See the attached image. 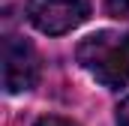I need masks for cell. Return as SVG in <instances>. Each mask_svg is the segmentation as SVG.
<instances>
[{
	"label": "cell",
	"instance_id": "cell-1",
	"mask_svg": "<svg viewBox=\"0 0 129 126\" xmlns=\"http://www.w3.org/2000/svg\"><path fill=\"white\" fill-rule=\"evenodd\" d=\"M75 60L102 87L120 90L129 84V33L96 30L84 36L75 48Z\"/></svg>",
	"mask_w": 129,
	"mask_h": 126
},
{
	"label": "cell",
	"instance_id": "cell-2",
	"mask_svg": "<svg viewBox=\"0 0 129 126\" xmlns=\"http://www.w3.org/2000/svg\"><path fill=\"white\" fill-rule=\"evenodd\" d=\"M0 69H3V87L6 93H27L39 81V57L36 48L24 36H6L3 39V54H0Z\"/></svg>",
	"mask_w": 129,
	"mask_h": 126
},
{
	"label": "cell",
	"instance_id": "cell-3",
	"mask_svg": "<svg viewBox=\"0 0 129 126\" xmlns=\"http://www.w3.org/2000/svg\"><path fill=\"white\" fill-rule=\"evenodd\" d=\"M90 15L87 0H27V21L45 36H63Z\"/></svg>",
	"mask_w": 129,
	"mask_h": 126
},
{
	"label": "cell",
	"instance_id": "cell-4",
	"mask_svg": "<svg viewBox=\"0 0 129 126\" xmlns=\"http://www.w3.org/2000/svg\"><path fill=\"white\" fill-rule=\"evenodd\" d=\"M105 9L114 18H129V0H105Z\"/></svg>",
	"mask_w": 129,
	"mask_h": 126
},
{
	"label": "cell",
	"instance_id": "cell-5",
	"mask_svg": "<svg viewBox=\"0 0 129 126\" xmlns=\"http://www.w3.org/2000/svg\"><path fill=\"white\" fill-rule=\"evenodd\" d=\"M114 126H129V96L117 105V114H114Z\"/></svg>",
	"mask_w": 129,
	"mask_h": 126
},
{
	"label": "cell",
	"instance_id": "cell-6",
	"mask_svg": "<svg viewBox=\"0 0 129 126\" xmlns=\"http://www.w3.org/2000/svg\"><path fill=\"white\" fill-rule=\"evenodd\" d=\"M33 126H78V123H72V120H66V117H54V114H48V117H39Z\"/></svg>",
	"mask_w": 129,
	"mask_h": 126
}]
</instances>
